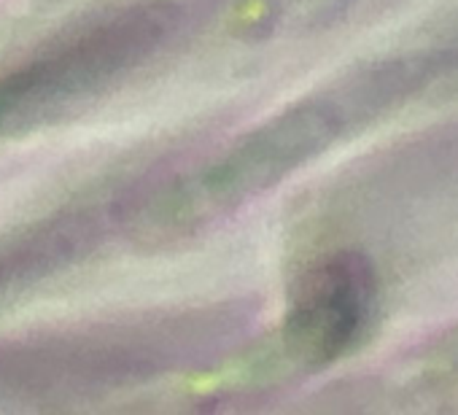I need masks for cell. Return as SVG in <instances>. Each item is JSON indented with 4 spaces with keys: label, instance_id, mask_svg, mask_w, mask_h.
<instances>
[{
    "label": "cell",
    "instance_id": "6da1fadb",
    "mask_svg": "<svg viewBox=\"0 0 458 415\" xmlns=\"http://www.w3.org/2000/svg\"><path fill=\"white\" fill-rule=\"evenodd\" d=\"M345 106L337 97H313L249 135L221 162L189 181L162 208L167 227L202 224L251 194L278 183L294 167L324 151L343 130Z\"/></svg>",
    "mask_w": 458,
    "mask_h": 415
},
{
    "label": "cell",
    "instance_id": "7a4b0ae2",
    "mask_svg": "<svg viewBox=\"0 0 458 415\" xmlns=\"http://www.w3.org/2000/svg\"><path fill=\"white\" fill-rule=\"evenodd\" d=\"M159 30L154 14H130L0 73V138L30 130L135 63Z\"/></svg>",
    "mask_w": 458,
    "mask_h": 415
},
{
    "label": "cell",
    "instance_id": "3957f363",
    "mask_svg": "<svg viewBox=\"0 0 458 415\" xmlns=\"http://www.w3.org/2000/svg\"><path fill=\"white\" fill-rule=\"evenodd\" d=\"M377 310V275L353 251L316 262L294 289L284 351L302 367H324L351 353L369 332Z\"/></svg>",
    "mask_w": 458,
    "mask_h": 415
},
{
    "label": "cell",
    "instance_id": "277c9868",
    "mask_svg": "<svg viewBox=\"0 0 458 415\" xmlns=\"http://www.w3.org/2000/svg\"><path fill=\"white\" fill-rule=\"evenodd\" d=\"M420 380L437 391H458V326L445 332L418 367Z\"/></svg>",
    "mask_w": 458,
    "mask_h": 415
}]
</instances>
